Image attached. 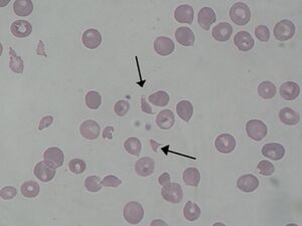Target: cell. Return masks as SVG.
Here are the masks:
<instances>
[{"label": "cell", "mask_w": 302, "mask_h": 226, "mask_svg": "<svg viewBox=\"0 0 302 226\" xmlns=\"http://www.w3.org/2000/svg\"><path fill=\"white\" fill-rule=\"evenodd\" d=\"M230 18L237 25H246L251 19L250 7L244 2L235 3L230 9Z\"/></svg>", "instance_id": "1"}, {"label": "cell", "mask_w": 302, "mask_h": 226, "mask_svg": "<svg viewBox=\"0 0 302 226\" xmlns=\"http://www.w3.org/2000/svg\"><path fill=\"white\" fill-rule=\"evenodd\" d=\"M296 32V27L291 20L283 19L276 23L274 27V36L279 41H287L291 39Z\"/></svg>", "instance_id": "2"}, {"label": "cell", "mask_w": 302, "mask_h": 226, "mask_svg": "<svg viewBox=\"0 0 302 226\" xmlns=\"http://www.w3.org/2000/svg\"><path fill=\"white\" fill-rule=\"evenodd\" d=\"M123 215L128 223L138 224L144 217V210L139 202L131 201L125 205Z\"/></svg>", "instance_id": "3"}, {"label": "cell", "mask_w": 302, "mask_h": 226, "mask_svg": "<svg viewBox=\"0 0 302 226\" xmlns=\"http://www.w3.org/2000/svg\"><path fill=\"white\" fill-rule=\"evenodd\" d=\"M246 131L249 138L257 142L262 141L267 136V126L260 120H251L246 125Z\"/></svg>", "instance_id": "4"}, {"label": "cell", "mask_w": 302, "mask_h": 226, "mask_svg": "<svg viewBox=\"0 0 302 226\" xmlns=\"http://www.w3.org/2000/svg\"><path fill=\"white\" fill-rule=\"evenodd\" d=\"M161 196L168 202L177 204L184 198V191L182 186L178 183H170L169 185L162 187Z\"/></svg>", "instance_id": "5"}, {"label": "cell", "mask_w": 302, "mask_h": 226, "mask_svg": "<svg viewBox=\"0 0 302 226\" xmlns=\"http://www.w3.org/2000/svg\"><path fill=\"white\" fill-rule=\"evenodd\" d=\"M34 173V176L38 178V180L44 183H47L51 181L54 178V176H56V168H53L46 161H42L35 165Z\"/></svg>", "instance_id": "6"}, {"label": "cell", "mask_w": 302, "mask_h": 226, "mask_svg": "<svg viewBox=\"0 0 302 226\" xmlns=\"http://www.w3.org/2000/svg\"><path fill=\"white\" fill-rule=\"evenodd\" d=\"M215 146L219 153L230 154L236 148V140L230 134H222L216 139Z\"/></svg>", "instance_id": "7"}, {"label": "cell", "mask_w": 302, "mask_h": 226, "mask_svg": "<svg viewBox=\"0 0 302 226\" xmlns=\"http://www.w3.org/2000/svg\"><path fill=\"white\" fill-rule=\"evenodd\" d=\"M101 129L97 122L94 120H87L80 126V133L87 140H95L100 135Z\"/></svg>", "instance_id": "8"}, {"label": "cell", "mask_w": 302, "mask_h": 226, "mask_svg": "<svg viewBox=\"0 0 302 226\" xmlns=\"http://www.w3.org/2000/svg\"><path fill=\"white\" fill-rule=\"evenodd\" d=\"M153 48H154L155 52L159 55H162V56H168V55L171 54L175 49L174 42L172 41V39H170L169 37H167V36L157 37L154 40Z\"/></svg>", "instance_id": "9"}, {"label": "cell", "mask_w": 302, "mask_h": 226, "mask_svg": "<svg viewBox=\"0 0 302 226\" xmlns=\"http://www.w3.org/2000/svg\"><path fill=\"white\" fill-rule=\"evenodd\" d=\"M44 159L47 163H49L53 168H60L64 164V153L58 147H51L46 150L44 153Z\"/></svg>", "instance_id": "10"}, {"label": "cell", "mask_w": 302, "mask_h": 226, "mask_svg": "<svg viewBox=\"0 0 302 226\" xmlns=\"http://www.w3.org/2000/svg\"><path fill=\"white\" fill-rule=\"evenodd\" d=\"M82 42L83 45L89 49H96L100 47L102 42V35L101 33L95 30V28H90L87 30L82 36Z\"/></svg>", "instance_id": "11"}, {"label": "cell", "mask_w": 302, "mask_h": 226, "mask_svg": "<svg viewBox=\"0 0 302 226\" xmlns=\"http://www.w3.org/2000/svg\"><path fill=\"white\" fill-rule=\"evenodd\" d=\"M175 20L180 23H187L191 24L195 17V10L193 6L188 4H183L177 6L174 11Z\"/></svg>", "instance_id": "12"}, {"label": "cell", "mask_w": 302, "mask_h": 226, "mask_svg": "<svg viewBox=\"0 0 302 226\" xmlns=\"http://www.w3.org/2000/svg\"><path fill=\"white\" fill-rule=\"evenodd\" d=\"M10 32L17 38H24L32 34L33 25L27 20H16L10 26Z\"/></svg>", "instance_id": "13"}, {"label": "cell", "mask_w": 302, "mask_h": 226, "mask_svg": "<svg viewBox=\"0 0 302 226\" xmlns=\"http://www.w3.org/2000/svg\"><path fill=\"white\" fill-rule=\"evenodd\" d=\"M175 39L178 44L184 47H193L195 45L196 37L193 31L188 27H178L175 32Z\"/></svg>", "instance_id": "14"}, {"label": "cell", "mask_w": 302, "mask_h": 226, "mask_svg": "<svg viewBox=\"0 0 302 226\" xmlns=\"http://www.w3.org/2000/svg\"><path fill=\"white\" fill-rule=\"evenodd\" d=\"M217 20V16L214 9L211 7H202L199 12L198 21L200 26L204 31H209L211 25H213Z\"/></svg>", "instance_id": "15"}, {"label": "cell", "mask_w": 302, "mask_h": 226, "mask_svg": "<svg viewBox=\"0 0 302 226\" xmlns=\"http://www.w3.org/2000/svg\"><path fill=\"white\" fill-rule=\"evenodd\" d=\"M234 44L241 51H250L255 45V41L248 32H240L234 37Z\"/></svg>", "instance_id": "16"}, {"label": "cell", "mask_w": 302, "mask_h": 226, "mask_svg": "<svg viewBox=\"0 0 302 226\" xmlns=\"http://www.w3.org/2000/svg\"><path fill=\"white\" fill-rule=\"evenodd\" d=\"M237 187L243 192L251 193L259 187V180L252 174L243 175L237 181Z\"/></svg>", "instance_id": "17"}, {"label": "cell", "mask_w": 302, "mask_h": 226, "mask_svg": "<svg viewBox=\"0 0 302 226\" xmlns=\"http://www.w3.org/2000/svg\"><path fill=\"white\" fill-rule=\"evenodd\" d=\"M262 155L271 160L278 161L284 157L285 149L281 144L268 143L262 148Z\"/></svg>", "instance_id": "18"}, {"label": "cell", "mask_w": 302, "mask_h": 226, "mask_svg": "<svg viewBox=\"0 0 302 226\" xmlns=\"http://www.w3.org/2000/svg\"><path fill=\"white\" fill-rule=\"evenodd\" d=\"M155 164L152 158L144 157L135 163V171L141 177H147L154 172Z\"/></svg>", "instance_id": "19"}, {"label": "cell", "mask_w": 302, "mask_h": 226, "mask_svg": "<svg viewBox=\"0 0 302 226\" xmlns=\"http://www.w3.org/2000/svg\"><path fill=\"white\" fill-rule=\"evenodd\" d=\"M233 33V27L229 22H221L214 27L213 37L217 41H228Z\"/></svg>", "instance_id": "20"}, {"label": "cell", "mask_w": 302, "mask_h": 226, "mask_svg": "<svg viewBox=\"0 0 302 226\" xmlns=\"http://www.w3.org/2000/svg\"><path fill=\"white\" fill-rule=\"evenodd\" d=\"M300 88L294 81H286L280 87V96L285 101H293L299 96Z\"/></svg>", "instance_id": "21"}, {"label": "cell", "mask_w": 302, "mask_h": 226, "mask_svg": "<svg viewBox=\"0 0 302 226\" xmlns=\"http://www.w3.org/2000/svg\"><path fill=\"white\" fill-rule=\"evenodd\" d=\"M174 123H175V117L170 110L161 111L156 117V125L162 130L171 129Z\"/></svg>", "instance_id": "22"}, {"label": "cell", "mask_w": 302, "mask_h": 226, "mask_svg": "<svg viewBox=\"0 0 302 226\" xmlns=\"http://www.w3.org/2000/svg\"><path fill=\"white\" fill-rule=\"evenodd\" d=\"M13 11L17 16H29L34 11V3L31 0H17L13 3Z\"/></svg>", "instance_id": "23"}, {"label": "cell", "mask_w": 302, "mask_h": 226, "mask_svg": "<svg viewBox=\"0 0 302 226\" xmlns=\"http://www.w3.org/2000/svg\"><path fill=\"white\" fill-rule=\"evenodd\" d=\"M280 121L287 126H295L300 121V116L297 112L290 108H284L279 113Z\"/></svg>", "instance_id": "24"}, {"label": "cell", "mask_w": 302, "mask_h": 226, "mask_svg": "<svg viewBox=\"0 0 302 226\" xmlns=\"http://www.w3.org/2000/svg\"><path fill=\"white\" fill-rule=\"evenodd\" d=\"M176 113L182 120L189 122L194 115V106L188 101H182L176 105Z\"/></svg>", "instance_id": "25"}, {"label": "cell", "mask_w": 302, "mask_h": 226, "mask_svg": "<svg viewBox=\"0 0 302 226\" xmlns=\"http://www.w3.org/2000/svg\"><path fill=\"white\" fill-rule=\"evenodd\" d=\"M183 179L187 186L197 187L200 184V181H201V173L197 168L189 167L186 169V170H185Z\"/></svg>", "instance_id": "26"}, {"label": "cell", "mask_w": 302, "mask_h": 226, "mask_svg": "<svg viewBox=\"0 0 302 226\" xmlns=\"http://www.w3.org/2000/svg\"><path fill=\"white\" fill-rule=\"evenodd\" d=\"M276 87L272 81H262L258 87V94L261 97H263L264 100H270V98L274 97L276 95Z\"/></svg>", "instance_id": "27"}, {"label": "cell", "mask_w": 302, "mask_h": 226, "mask_svg": "<svg viewBox=\"0 0 302 226\" xmlns=\"http://www.w3.org/2000/svg\"><path fill=\"white\" fill-rule=\"evenodd\" d=\"M9 56H10L9 67L11 69V72H13L15 74H22L24 70L23 61L20 56L17 54V52L12 48H9Z\"/></svg>", "instance_id": "28"}, {"label": "cell", "mask_w": 302, "mask_h": 226, "mask_svg": "<svg viewBox=\"0 0 302 226\" xmlns=\"http://www.w3.org/2000/svg\"><path fill=\"white\" fill-rule=\"evenodd\" d=\"M184 216L186 220L193 222L200 218L201 216V208L198 204L188 201L186 202L184 208Z\"/></svg>", "instance_id": "29"}, {"label": "cell", "mask_w": 302, "mask_h": 226, "mask_svg": "<svg viewBox=\"0 0 302 226\" xmlns=\"http://www.w3.org/2000/svg\"><path fill=\"white\" fill-rule=\"evenodd\" d=\"M20 190L22 196H24L25 198H34L39 194L40 188L38 183L35 181H26L22 184Z\"/></svg>", "instance_id": "30"}, {"label": "cell", "mask_w": 302, "mask_h": 226, "mask_svg": "<svg viewBox=\"0 0 302 226\" xmlns=\"http://www.w3.org/2000/svg\"><path fill=\"white\" fill-rule=\"evenodd\" d=\"M149 102L156 107H164L168 106L169 103V95L167 92L159 91L154 94H151L148 97Z\"/></svg>", "instance_id": "31"}, {"label": "cell", "mask_w": 302, "mask_h": 226, "mask_svg": "<svg viewBox=\"0 0 302 226\" xmlns=\"http://www.w3.org/2000/svg\"><path fill=\"white\" fill-rule=\"evenodd\" d=\"M124 148L129 154L137 157V156H139V154L141 152L142 145L138 138L131 137V138H128L124 142Z\"/></svg>", "instance_id": "32"}, {"label": "cell", "mask_w": 302, "mask_h": 226, "mask_svg": "<svg viewBox=\"0 0 302 226\" xmlns=\"http://www.w3.org/2000/svg\"><path fill=\"white\" fill-rule=\"evenodd\" d=\"M85 103L91 110H97L102 104V97L98 92L91 91L85 97Z\"/></svg>", "instance_id": "33"}, {"label": "cell", "mask_w": 302, "mask_h": 226, "mask_svg": "<svg viewBox=\"0 0 302 226\" xmlns=\"http://www.w3.org/2000/svg\"><path fill=\"white\" fill-rule=\"evenodd\" d=\"M85 188L92 193H96L102 189L100 178L98 176H89L85 180Z\"/></svg>", "instance_id": "34"}, {"label": "cell", "mask_w": 302, "mask_h": 226, "mask_svg": "<svg viewBox=\"0 0 302 226\" xmlns=\"http://www.w3.org/2000/svg\"><path fill=\"white\" fill-rule=\"evenodd\" d=\"M68 168H70L71 172L74 174H82V173L85 172L87 165H86V162L84 160L73 159L68 162Z\"/></svg>", "instance_id": "35"}, {"label": "cell", "mask_w": 302, "mask_h": 226, "mask_svg": "<svg viewBox=\"0 0 302 226\" xmlns=\"http://www.w3.org/2000/svg\"><path fill=\"white\" fill-rule=\"evenodd\" d=\"M257 168L259 170V173L264 176H271L274 172H275V167H274V165L271 162L267 160L260 161Z\"/></svg>", "instance_id": "36"}, {"label": "cell", "mask_w": 302, "mask_h": 226, "mask_svg": "<svg viewBox=\"0 0 302 226\" xmlns=\"http://www.w3.org/2000/svg\"><path fill=\"white\" fill-rule=\"evenodd\" d=\"M255 35L260 40L266 42L270 38V31L266 25H259L255 28Z\"/></svg>", "instance_id": "37"}, {"label": "cell", "mask_w": 302, "mask_h": 226, "mask_svg": "<svg viewBox=\"0 0 302 226\" xmlns=\"http://www.w3.org/2000/svg\"><path fill=\"white\" fill-rule=\"evenodd\" d=\"M130 110V105L125 100L118 101L114 106V112L119 117H124Z\"/></svg>", "instance_id": "38"}, {"label": "cell", "mask_w": 302, "mask_h": 226, "mask_svg": "<svg viewBox=\"0 0 302 226\" xmlns=\"http://www.w3.org/2000/svg\"><path fill=\"white\" fill-rule=\"evenodd\" d=\"M121 184H122V180L114 175H108L101 181V185L104 187L117 188Z\"/></svg>", "instance_id": "39"}, {"label": "cell", "mask_w": 302, "mask_h": 226, "mask_svg": "<svg viewBox=\"0 0 302 226\" xmlns=\"http://www.w3.org/2000/svg\"><path fill=\"white\" fill-rule=\"evenodd\" d=\"M17 195V190L12 186H5L0 191V196L3 200H11L16 198Z\"/></svg>", "instance_id": "40"}, {"label": "cell", "mask_w": 302, "mask_h": 226, "mask_svg": "<svg viewBox=\"0 0 302 226\" xmlns=\"http://www.w3.org/2000/svg\"><path fill=\"white\" fill-rule=\"evenodd\" d=\"M53 123V118L51 116H47V117H44L42 120H40L39 122V125H38V130L42 131L44 129H47L49 128V127Z\"/></svg>", "instance_id": "41"}, {"label": "cell", "mask_w": 302, "mask_h": 226, "mask_svg": "<svg viewBox=\"0 0 302 226\" xmlns=\"http://www.w3.org/2000/svg\"><path fill=\"white\" fill-rule=\"evenodd\" d=\"M158 182H159V184H160L162 187L169 185L170 183H171V182H170V176H169V174L167 173V172L162 173V174L159 176V178H158Z\"/></svg>", "instance_id": "42"}, {"label": "cell", "mask_w": 302, "mask_h": 226, "mask_svg": "<svg viewBox=\"0 0 302 226\" xmlns=\"http://www.w3.org/2000/svg\"><path fill=\"white\" fill-rule=\"evenodd\" d=\"M113 132H114V128L113 127H106L105 130L103 131V137L107 140H112L113 139Z\"/></svg>", "instance_id": "43"}, {"label": "cell", "mask_w": 302, "mask_h": 226, "mask_svg": "<svg viewBox=\"0 0 302 226\" xmlns=\"http://www.w3.org/2000/svg\"><path fill=\"white\" fill-rule=\"evenodd\" d=\"M141 110L144 113H146V114H149V115H151L153 113L152 109H151V107L147 104L145 97H141Z\"/></svg>", "instance_id": "44"}, {"label": "cell", "mask_w": 302, "mask_h": 226, "mask_svg": "<svg viewBox=\"0 0 302 226\" xmlns=\"http://www.w3.org/2000/svg\"><path fill=\"white\" fill-rule=\"evenodd\" d=\"M36 53L38 55H44L47 58V52L45 51V45H44V41L43 40H39L38 42V47H37V50H36Z\"/></svg>", "instance_id": "45"}, {"label": "cell", "mask_w": 302, "mask_h": 226, "mask_svg": "<svg viewBox=\"0 0 302 226\" xmlns=\"http://www.w3.org/2000/svg\"><path fill=\"white\" fill-rule=\"evenodd\" d=\"M155 223H162V224H166V222H163V221H158V220H155V221H153L152 223H151V225H154Z\"/></svg>", "instance_id": "46"}]
</instances>
